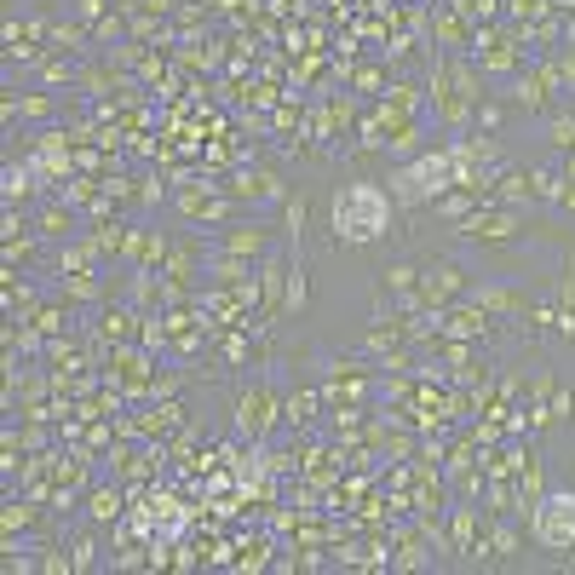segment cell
<instances>
[{
	"instance_id": "1",
	"label": "cell",
	"mask_w": 575,
	"mask_h": 575,
	"mask_svg": "<svg viewBox=\"0 0 575 575\" xmlns=\"http://www.w3.org/2000/svg\"><path fill=\"white\" fill-rule=\"evenodd\" d=\"M328 225L340 242L351 248H363V242H380L391 230V190L374 179H351L334 190V202H328Z\"/></svg>"
},
{
	"instance_id": "2",
	"label": "cell",
	"mask_w": 575,
	"mask_h": 575,
	"mask_svg": "<svg viewBox=\"0 0 575 575\" xmlns=\"http://www.w3.org/2000/svg\"><path fill=\"white\" fill-rule=\"evenodd\" d=\"M455 156H449V144H437V150H420L409 156L397 173H391V202L397 207H420V202H437V196H449L455 190Z\"/></svg>"
},
{
	"instance_id": "3",
	"label": "cell",
	"mask_w": 575,
	"mask_h": 575,
	"mask_svg": "<svg viewBox=\"0 0 575 575\" xmlns=\"http://www.w3.org/2000/svg\"><path fill=\"white\" fill-rule=\"evenodd\" d=\"M529 541L547 552H575V489H541L529 506Z\"/></svg>"
},
{
	"instance_id": "4",
	"label": "cell",
	"mask_w": 575,
	"mask_h": 575,
	"mask_svg": "<svg viewBox=\"0 0 575 575\" xmlns=\"http://www.w3.org/2000/svg\"><path fill=\"white\" fill-rule=\"evenodd\" d=\"M501 104L529 110V115H547L558 98H552V81L541 75V69H512V75L501 81Z\"/></svg>"
},
{
	"instance_id": "5",
	"label": "cell",
	"mask_w": 575,
	"mask_h": 575,
	"mask_svg": "<svg viewBox=\"0 0 575 575\" xmlns=\"http://www.w3.org/2000/svg\"><path fill=\"white\" fill-rule=\"evenodd\" d=\"M466 305H478L483 317H512V322L535 311V299L518 294V288H506V282H472V288H466Z\"/></svg>"
},
{
	"instance_id": "6",
	"label": "cell",
	"mask_w": 575,
	"mask_h": 575,
	"mask_svg": "<svg viewBox=\"0 0 575 575\" xmlns=\"http://www.w3.org/2000/svg\"><path fill=\"white\" fill-rule=\"evenodd\" d=\"M466 271L460 265H449V259H437V265H426V276H420V305H437V311H449V299H466Z\"/></svg>"
},
{
	"instance_id": "7",
	"label": "cell",
	"mask_w": 575,
	"mask_h": 575,
	"mask_svg": "<svg viewBox=\"0 0 575 575\" xmlns=\"http://www.w3.org/2000/svg\"><path fill=\"white\" fill-rule=\"evenodd\" d=\"M225 196H236V202H288V190H282V179L276 173H265V167H242L230 184H219Z\"/></svg>"
},
{
	"instance_id": "8",
	"label": "cell",
	"mask_w": 575,
	"mask_h": 575,
	"mask_svg": "<svg viewBox=\"0 0 575 575\" xmlns=\"http://www.w3.org/2000/svg\"><path fill=\"white\" fill-rule=\"evenodd\" d=\"M276 409H282V403H276V391H271V386L248 391V397L236 403V432H242V437H259V432H265V426L276 420Z\"/></svg>"
},
{
	"instance_id": "9",
	"label": "cell",
	"mask_w": 575,
	"mask_h": 575,
	"mask_svg": "<svg viewBox=\"0 0 575 575\" xmlns=\"http://www.w3.org/2000/svg\"><path fill=\"white\" fill-rule=\"evenodd\" d=\"M213 248L236 253V259H259V253H271V230H265V225H230Z\"/></svg>"
},
{
	"instance_id": "10",
	"label": "cell",
	"mask_w": 575,
	"mask_h": 575,
	"mask_svg": "<svg viewBox=\"0 0 575 575\" xmlns=\"http://www.w3.org/2000/svg\"><path fill=\"white\" fill-rule=\"evenodd\" d=\"M541 133H547L552 150H575V104H552L541 115Z\"/></svg>"
},
{
	"instance_id": "11",
	"label": "cell",
	"mask_w": 575,
	"mask_h": 575,
	"mask_svg": "<svg viewBox=\"0 0 575 575\" xmlns=\"http://www.w3.org/2000/svg\"><path fill=\"white\" fill-rule=\"evenodd\" d=\"M35 190H41V173H35V167H29V161H12V167H6V207H18V202H29V196H35Z\"/></svg>"
},
{
	"instance_id": "12",
	"label": "cell",
	"mask_w": 575,
	"mask_h": 575,
	"mask_svg": "<svg viewBox=\"0 0 575 575\" xmlns=\"http://www.w3.org/2000/svg\"><path fill=\"white\" fill-rule=\"evenodd\" d=\"M282 276H288V271H282L276 259H271V265H265V276H259V282H265V311H271V317H276V311H282Z\"/></svg>"
},
{
	"instance_id": "13",
	"label": "cell",
	"mask_w": 575,
	"mask_h": 575,
	"mask_svg": "<svg viewBox=\"0 0 575 575\" xmlns=\"http://www.w3.org/2000/svg\"><path fill=\"white\" fill-rule=\"evenodd\" d=\"M92 518H98V524L121 518V489H98V495H92Z\"/></svg>"
}]
</instances>
